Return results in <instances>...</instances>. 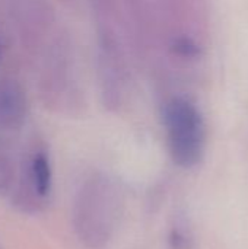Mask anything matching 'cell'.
I'll list each match as a JSON object with an SVG mask.
<instances>
[{"instance_id": "6da1fadb", "label": "cell", "mask_w": 248, "mask_h": 249, "mask_svg": "<svg viewBox=\"0 0 248 249\" xmlns=\"http://www.w3.org/2000/svg\"><path fill=\"white\" fill-rule=\"evenodd\" d=\"M121 212V191L113 181L102 175L86 179L73 204V228L79 241L89 249L108 245Z\"/></svg>"}, {"instance_id": "3957f363", "label": "cell", "mask_w": 248, "mask_h": 249, "mask_svg": "<svg viewBox=\"0 0 248 249\" xmlns=\"http://www.w3.org/2000/svg\"><path fill=\"white\" fill-rule=\"evenodd\" d=\"M26 118V96L13 82H0V128L16 130Z\"/></svg>"}, {"instance_id": "52a82bcc", "label": "cell", "mask_w": 248, "mask_h": 249, "mask_svg": "<svg viewBox=\"0 0 248 249\" xmlns=\"http://www.w3.org/2000/svg\"><path fill=\"white\" fill-rule=\"evenodd\" d=\"M0 249H1V248H0Z\"/></svg>"}, {"instance_id": "277c9868", "label": "cell", "mask_w": 248, "mask_h": 249, "mask_svg": "<svg viewBox=\"0 0 248 249\" xmlns=\"http://www.w3.org/2000/svg\"><path fill=\"white\" fill-rule=\"evenodd\" d=\"M13 181H15V172H13L12 162L0 149V194L10 191Z\"/></svg>"}, {"instance_id": "8992f818", "label": "cell", "mask_w": 248, "mask_h": 249, "mask_svg": "<svg viewBox=\"0 0 248 249\" xmlns=\"http://www.w3.org/2000/svg\"><path fill=\"white\" fill-rule=\"evenodd\" d=\"M170 247L171 249H191V241L187 233L178 228H174L170 232Z\"/></svg>"}, {"instance_id": "7a4b0ae2", "label": "cell", "mask_w": 248, "mask_h": 249, "mask_svg": "<svg viewBox=\"0 0 248 249\" xmlns=\"http://www.w3.org/2000/svg\"><path fill=\"white\" fill-rule=\"evenodd\" d=\"M162 118L174 163L181 168L196 166L205 152V123L197 107L186 98H172Z\"/></svg>"}, {"instance_id": "5b68a950", "label": "cell", "mask_w": 248, "mask_h": 249, "mask_svg": "<svg viewBox=\"0 0 248 249\" xmlns=\"http://www.w3.org/2000/svg\"><path fill=\"white\" fill-rule=\"evenodd\" d=\"M174 51H175L178 55H181V57H190V58L197 57L199 53H200L199 47H197L193 41H190V39H187V38H180L178 41H175V44H174Z\"/></svg>"}]
</instances>
